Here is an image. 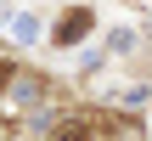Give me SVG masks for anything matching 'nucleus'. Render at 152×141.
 <instances>
[{
  "instance_id": "f257e3e1",
  "label": "nucleus",
  "mask_w": 152,
  "mask_h": 141,
  "mask_svg": "<svg viewBox=\"0 0 152 141\" xmlns=\"http://www.w3.org/2000/svg\"><path fill=\"white\" fill-rule=\"evenodd\" d=\"M85 28H90V11H68V17H62V28H56V40H62V45H73Z\"/></svg>"
},
{
  "instance_id": "f03ea898",
  "label": "nucleus",
  "mask_w": 152,
  "mask_h": 141,
  "mask_svg": "<svg viewBox=\"0 0 152 141\" xmlns=\"http://www.w3.org/2000/svg\"><path fill=\"white\" fill-rule=\"evenodd\" d=\"M51 141H90V124H85V119H62V124L51 130Z\"/></svg>"
},
{
  "instance_id": "7ed1b4c3",
  "label": "nucleus",
  "mask_w": 152,
  "mask_h": 141,
  "mask_svg": "<svg viewBox=\"0 0 152 141\" xmlns=\"http://www.w3.org/2000/svg\"><path fill=\"white\" fill-rule=\"evenodd\" d=\"M6 73H11V68H6V57H0V79H6Z\"/></svg>"
}]
</instances>
